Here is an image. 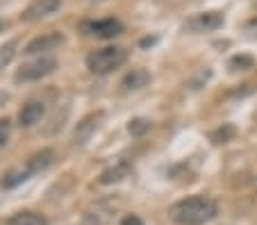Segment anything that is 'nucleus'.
Listing matches in <instances>:
<instances>
[{
  "label": "nucleus",
  "mask_w": 257,
  "mask_h": 225,
  "mask_svg": "<svg viewBox=\"0 0 257 225\" xmlns=\"http://www.w3.org/2000/svg\"><path fill=\"white\" fill-rule=\"evenodd\" d=\"M169 216L178 225H205L216 216V202L207 196H191L171 205Z\"/></svg>",
  "instance_id": "1"
},
{
  "label": "nucleus",
  "mask_w": 257,
  "mask_h": 225,
  "mask_svg": "<svg viewBox=\"0 0 257 225\" xmlns=\"http://www.w3.org/2000/svg\"><path fill=\"white\" fill-rule=\"evenodd\" d=\"M127 62V50L121 46H107V48L93 50L87 55V69L96 75H107L112 71L121 69Z\"/></svg>",
  "instance_id": "2"
},
{
  "label": "nucleus",
  "mask_w": 257,
  "mask_h": 225,
  "mask_svg": "<svg viewBox=\"0 0 257 225\" xmlns=\"http://www.w3.org/2000/svg\"><path fill=\"white\" fill-rule=\"evenodd\" d=\"M57 69V59L53 57H41V59H34L30 64H23L14 75V82H34V80H41L46 75H50L53 71Z\"/></svg>",
  "instance_id": "3"
},
{
  "label": "nucleus",
  "mask_w": 257,
  "mask_h": 225,
  "mask_svg": "<svg viewBox=\"0 0 257 225\" xmlns=\"http://www.w3.org/2000/svg\"><path fill=\"white\" fill-rule=\"evenodd\" d=\"M66 41V37L62 35V32H57V30H53V32H46V35L41 37H34L32 41H30L28 46H25L23 53L25 55H41V53H50V50H57L59 46Z\"/></svg>",
  "instance_id": "4"
},
{
  "label": "nucleus",
  "mask_w": 257,
  "mask_h": 225,
  "mask_svg": "<svg viewBox=\"0 0 257 225\" xmlns=\"http://www.w3.org/2000/svg\"><path fill=\"white\" fill-rule=\"evenodd\" d=\"M218 28H223V14H218V12H203V14L191 16L185 23V30L196 32V35L198 32H214Z\"/></svg>",
  "instance_id": "5"
},
{
  "label": "nucleus",
  "mask_w": 257,
  "mask_h": 225,
  "mask_svg": "<svg viewBox=\"0 0 257 225\" xmlns=\"http://www.w3.org/2000/svg\"><path fill=\"white\" fill-rule=\"evenodd\" d=\"M89 35L98 37V39H114L123 32V23L116 19H100V21H93V23L84 25Z\"/></svg>",
  "instance_id": "6"
},
{
  "label": "nucleus",
  "mask_w": 257,
  "mask_h": 225,
  "mask_svg": "<svg viewBox=\"0 0 257 225\" xmlns=\"http://www.w3.org/2000/svg\"><path fill=\"white\" fill-rule=\"evenodd\" d=\"M62 7V0H32L25 10L23 19L25 21H39V19H46V16L55 14V12Z\"/></svg>",
  "instance_id": "7"
},
{
  "label": "nucleus",
  "mask_w": 257,
  "mask_h": 225,
  "mask_svg": "<svg viewBox=\"0 0 257 225\" xmlns=\"http://www.w3.org/2000/svg\"><path fill=\"white\" fill-rule=\"evenodd\" d=\"M44 114H46V105L41 103V100H30L19 112V123L23 127H30V125H34V123H39Z\"/></svg>",
  "instance_id": "8"
},
{
  "label": "nucleus",
  "mask_w": 257,
  "mask_h": 225,
  "mask_svg": "<svg viewBox=\"0 0 257 225\" xmlns=\"http://www.w3.org/2000/svg\"><path fill=\"white\" fill-rule=\"evenodd\" d=\"M148 82H151V73H148V71L146 69H132L130 73L121 80V87L125 89V91H137V89L148 87Z\"/></svg>",
  "instance_id": "9"
},
{
  "label": "nucleus",
  "mask_w": 257,
  "mask_h": 225,
  "mask_svg": "<svg viewBox=\"0 0 257 225\" xmlns=\"http://www.w3.org/2000/svg\"><path fill=\"white\" fill-rule=\"evenodd\" d=\"M53 157H55V152L50 150V148H44V150L34 152V155L30 157L28 164H25V168L30 171V175H32V173H39V171H44V168H48L50 164H53Z\"/></svg>",
  "instance_id": "10"
},
{
  "label": "nucleus",
  "mask_w": 257,
  "mask_h": 225,
  "mask_svg": "<svg viewBox=\"0 0 257 225\" xmlns=\"http://www.w3.org/2000/svg\"><path fill=\"white\" fill-rule=\"evenodd\" d=\"M130 164L127 162H118L116 166H112V168H107V171H102V175H100V184H116V182H121V180H125L127 175H130Z\"/></svg>",
  "instance_id": "11"
},
{
  "label": "nucleus",
  "mask_w": 257,
  "mask_h": 225,
  "mask_svg": "<svg viewBox=\"0 0 257 225\" xmlns=\"http://www.w3.org/2000/svg\"><path fill=\"white\" fill-rule=\"evenodd\" d=\"M100 116H102V114H91V116H87L82 123H80L78 130H75V143H84L89 137H91V132L98 127Z\"/></svg>",
  "instance_id": "12"
},
{
  "label": "nucleus",
  "mask_w": 257,
  "mask_h": 225,
  "mask_svg": "<svg viewBox=\"0 0 257 225\" xmlns=\"http://www.w3.org/2000/svg\"><path fill=\"white\" fill-rule=\"evenodd\" d=\"M234 137H237V127L230 125V123H225V125H221L209 132V141H214V143H228V141H232Z\"/></svg>",
  "instance_id": "13"
},
{
  "label": "nucleus",
  "mask_w": 257,
  "mask_h": 225,
  "mask_svg": "<svg viewBox=\"0 0 257 225\" xmlns=\"http://www.w3.org/2000/svg\"><path fill=\"white\" fill-rule=\"evenodd\" d=\"M7 225H46V218L39 214H34V211H21V214L12 216L7 220Z\"/></svg>",
  "instance_id": "14"
},
{
  "label": "nucleus",
  "mask_w": 257,
  "mask_h": 225,
  "mask_svg": "<svg viewBox=\"0 0 257 225\" xmlns=\"http://www.w3.org/2000/svg\"><path fill=\"white\" fill-rule=\"evenodd\" d=\"M230 71H250L255 66V57L252 55H234L228 62Z\"/></svg>",
  "instance_id": "15"
},
{
  "label": "nucleus",
  "mask_w": 257,
  "mask_h": 225,
  "mask_svg": "<svg viewBox=\"0 0 257 225\" xmlns=\"http://www.w3.org/2000/svg\"><path fill=\"white\" fill-rule=\"evenodd\" d=\"M151 127H153V123L148 121V118H132V121L127 123V132H130L132 137H144Z\"/></svg>",
  "instance_id": "16"
},
{
  "label": "nucleus",
  "mask_w": 257,
  "mask_h": 225,
  "mask_svg": "<svg viewBox=\"0 0 257 225\" xmlns=\"http://www.w3.org/2000/svg\"><path fill=\"white\" fill-rule=\"evenodd\" d=\"M16 46H19V41H7V44L0 46V69H5V66L12 64V59L16 55Z\"/></svg>",
  "instance_id": "17"
},
{
  "label": "nucleus",
  "mask_w": 257,
  "mask_h": 225,
  "mask_svg": "<svg viewBox=\"0 0 257 225\" xmlns=\"http://www.w3.org/2000/svg\"><path fill=\"white\" fill-rule=\"evenodd\" d=\"M30 177V171L28 168H19V171H12V173H7L5 175V180H3V186L5 189H14L16 184H21L23 180H28Z\"/></svg>",
  "instance_id": "18"
},
{
  "label": "nucleus",
  "mask_w": 257,
  "mask_h": 225,
  "mask_svg": "<svg viewBox=\"0 0 257 225\" xmlns=\"http://www.w3.org/2000/svg\"><path fill=\"white\" fill-rule=\"evenodd\" d=\"M10 130H12V123L7 118H0V150L10 141Z\"/></svg>",
  "instance_id": "19"
},
{
  "label": "nucleus",
  "mask_w": 257,
  "mask_h": 225,
  "mask_svg": "<svg viewBox=\"0 0 257 225\" xmlns=\"http://www.w3.org/2000/svg\"><path fill=\"white\" fill-rule=\"evenodd\" d=\"M209 78H212V71H209V69L200 71V73L196 75V78H194V80H191V82H189V87H191V89H200V87H203L205 82H207Z\"/></svg>",
  "instance_id": "20"
},
{
  "label": "nucleus",
  "mask_w": 257,
  "mask_h": 225,
  "mask_svg": "<svg viewBox=\"0 0 257 225\" xmlns=\"http://www.w3.org/2000/svg\"><path fill=\"white\" fill-rule=\"evenodd\" d=\"M121 225H144V220H141L137 214H125L121 218Z\"/></svg>",
  "instance_id": "21"
}]
</instances>
